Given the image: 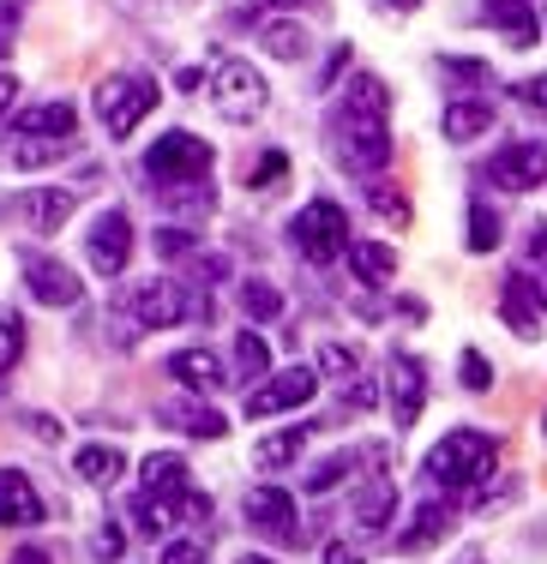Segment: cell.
Listing matches in <instances>:
<instances>
[{
  "label": "cell",
  "mask_w": 547,
  "mask_h": 564,
  "mask_svg": "<svg viewBox=\"0 0 547 564\" xmlns=\"http://www.w3.org/2000/svg\"><path fill=\"white\" fill-rule=\"evenodd\" d=\"M343 475H350V456H325V463H319L313 475H307V492H331Z\"/></svg>",
  "instance_id": "34"
},
{
  "label": "cell",
  "mask_w": 547,
  "mask_h": 564,
  "mask_svg": "<svg viewBox=\"0 0 547 564\" xmlns=\"http://www.w3.org/2000/svg\"><path fill=\"white\" fill-rule=\"evenodd\" d=\"M211 102H217L223 120H253L271 102V85H265V73L253 61H223L217 78H211Z\"/></svg>",
  "instance_id": "4"
},
{
  "label": "cell",
  "mask_w": 547,
  "mask_h": 564,
  "mask_svg": "<svg viewBox=\"0 0 547 564\" xmlns=\"http://www.w3.org/2000/svg\"><path fill=\"white\" fill-rule=\"evenodd\" d=\"M163 564H205V546H199V541H169Z\"/></svg>",
  "instance_id": "40"
},
{
  "label": "cell",
  "mask_w": 547,
  "mask_h": 564,
  "mask_svg": "<svg viewBox=\"0 0 547 564\" xmlns=\"http://www.w3.org/2000/svg\"><path fill=\"white\" fill-rule=\"evenodd\" d=\"M392 510H397V492H392V480H373V487L355 499V522H362L367 534H379L385 522H392Z\"/></svg>",
  "instance_id": "26"
},
{
  "label": "cell",
  "mask_w": 547,
  "mask_h": 564,
  "mask_svg": "<svg viewBox=\"0 0 547 564\" xmlns=\"http://www.w3.org/2000/svg\"><path fill=\"white\" fill-rule=\"evenodd\" d=\"M493 247H500V217L475 198L470 205V252H493Z\"/></svg>",
  "instance_id": "30"
},
{
  "label": "cell",
  "mask_w": 547,
  "mask_h": 564,
  "mask_svg": "<svg viewBox=\"0 0 547 564\" xmlns=\"http://www.w3.org/2000/svg\"><path fill=\"white\" fill-rule=\"evenodd\" d=\"M85 252H90V264H97L103 276H121L127 259H132V223H127V210H103V217L90 223Z\"/></svg>",
  "instance_id": "9"
},
{
  "label": "cell",
  "mask_w": 547,
  "mask_h": 564,
  "mask_svg": "<svg viewBox=\"0 0 547 564\" xmlns=\"http://www.w3.org/2000/svg\"><path fill=\"white\" fill-rule=\"evenodd\" d=\"M319 367H325L331 379H343V384L362 379V360H355V348H343V343H325V348H319Z\"/></svg>",
  "instance_id": "31"
},
{
  "label": "cell",
  "mask_w": 547,
  "mask_h": 564,
  "mask_svg": "<svg viewBox=\"0 0 547 564\" xmlns=\"http://www.w3.org/2000/svg\"><path fill=\"white\" fill-rule=\"evenodd\" d=\"M132 313H139V325L169 330V325H186V318H193V294L175 289V282H144V289L132 294Z\"/></svg>",
  "instance_id": "11"
},
{
  "label": "cell",
  "mask_w": 547,
  "mask_h": 564,
  "mask_svg": "<svg viewBox=\"0 0 547 564\" xmlns=\"http://www.w3.org/2000/svg\"><path fill=\"white\" fill-rule=\"evenodd\" d=\"M7 564H49V553H43V546H24V553H12Z\"/></svg>",
  "instance_id": "47"
},
{
  "label": "cell",
  "mask_w": 547,
  "mask_h": 564,
  "mask_svg": "<svg viewBox=\"0 0 547 564\" xmlns=\"http://www.w3.org/2000/svg\"><path fill=\"white\" fill-rule=\"evenodd\" d=\"M78 127V109L73 102H36V109H24L19 120H12V132H24V139H73Z\"/></svg>",
  "instance_id": "16"
},
{
  "label": "cell",
  "mask_w": 547,
  "mask_h": 564,
  "mask_svg": "<svg viewBox=\"0 0 547 564\" xmlns=\"http://www.w3.org/2000/svg\"><path fill=\"white\" fill-rule=\"evenodd\" d=\"M487 181L505 186V193H529V186H541V181H547V144H541V139L505 144V151L487 163Z\"/></svg>",
  "instance_id": "8"
},
{
  "label": "cell",
  "mask_w": 547,
  "mask_h": 564,
  "mask_svg": "<svg viewBox=\"0 0 547 564\" xmlns=\"http://www.w3.org/2000/svg\"><path fill=\"white\" fill-rule=\"evenodd\" d=\"M373 210H379V217H392V223H409V198L404 193H392V186H373Z\"/></svg>",
  "instance_id": "36"
},
{
  "label": "cell",
  "mask_w": 547,
  "mask_h": 564,
  "mask_svg": "<svg viewBox=\"0 0 547 564\" xmlns=\"http://www.w3.org/2000/svg\"><path fill=\"white\" fill-rule=\"evenodd\" d=\"M350 271L362 276V282H385V276L397 271V252L379 247V240H355V247H350Z\"/></svg>",
  "instance_id": "27"
},
{
  "label": "cell",
  "mask_w": 547,
  "mask_h": 564,
  "mask_svg": "<svg viewBox=\"0 0 547 564\" xmlns=\"http://www.w3.org/2000/svg\"><path fill=\"white\" fill-rule=\"evenodd\" d=\"M163 426H175V433H186V438H223L229 433V421H223L211 402H169Z\"/></svg>",
  "instance_id": "17"
},
{
  "label": "cell",
  "mask_w": 547,
  "mask_h": 564,
  "mask_svg": "<svg viewBox=\"0 0 547 564\" xmlns=\"http://www.w3.org/2000/svg\"><path fill=\"white\" fill-rule=\"evenodd\" d=\"M211 144L199 139V132H163V139L144 151V174H151L157 193H169V186H199L211 174Z\"/></svg>",
  "instance_id": "3"
},
{
  "label": "cell",
  "mask_w": 547,
  "mask_h": 564,
  "mask_svg": "<svg viewBox=\"0 0 547 564\" xmlns=\"http://www.w3.org/2000/svg\"><path fill=\"white\" fill-rule=\"evenodd\" d=\"M0 522L7 529H36L43 522V499H36V487L19 468H0Z\"/></svg>",
  "instance_id": "15"
},
{
  "label": "cell",
  "mask_w": 547,
  "mask_h": 564,
  "mask_svg": "<svg viewBox=\"0 0 547 564\" xmlns=\"http://www.w3.org/2000/svg\"><path fill=\"white\" fill-rule=\"evenodd\" d=\"M283 174H289V156H283V151H265L259 169H253V186H277Z\"/></svg>",
  "instance_id": "38"
},
{
  "label": "cell",
  "mask_w": 547,
  "mask_h": 564,
  "mask_svg": "<svg viewBox=\"0 0 547 564\" xmlns=\"http://www.w3.org/2000/svg\"><path fill=\"white\" fill-rule=\"evenodd\" d=\"M235 367L247 372V379H271V343L265 337H253V330H242V337H235Z\"/></svg>",
  "instance_id": "28"
},
{
  "label": "cell",
  "mask_w": 547,
  "mask_h": 564,
  "mask_svg": "<svg viewBox=\"0 0 547 564\" xmlns=\"http://www.w3.org/2000/svg\"><path fill=\"white\" fill-rule=\"evenodd\" d=\"M446 73H458V78H487V66H482V61H446Z\"/></svg>",
  "instance_id": "45"
},
{
  "label": "cell",
  "mask_w": 547,
  "mask_h": 564,
  "mask_svg": "<svg viewBox=\"0 0 547 564\" xmlns=\"http://www.w3.org/2000/svg\"><path fill=\"white\" fill-rule=\"evenodd\" d=\"M493 127V102H451L446 109V139L451 144H470Z\"/></svg>",
  "instance_id": "22"
},
{
  "label": "cell",
  "mask_w": 547,
  "mask_h": 564,
  "mask_svg": "<svg viewBox=\"0 0 547 564\" xmlns=\"http://www.w3.org/2000/svg\"><path fill=\"white\" fill-rule=\"evenodd\" d=\"M247 517H253V529H265V534H277V541H296V499H289L283 487H253L247 492Z\"/></svg>",
  "instance_id": "14"
},
{
  "label": "cell",
  "mask_w": 547,
  "mask_h": 564,
  "mask_svg": "<svg viewBox=\"0 0 547 564\" xmlns=\"http://www.w3.org/2000/svg\"><path fill=\"white\" fill-rule=\"evenodd\" d=\"M277 7H296V0H277Z\"/></svg>",
  "instance_id": "52"
},
{
  "label": "cell",
  "mask_w": 547,
  "mask_h": 564,
  "mask_svg": "<svg viewBox=\"0 0 547 564\" xmlns=\"http://www.w3.org/2000/svg\"><path fill=\"white\" fill-rule=\"evenodd\" d=\"M157 109V85L151 78H103L97 85V115H103V127H109V139H127L132 127H139L144 115Z\"/></svg>",
  "instance_id": "6"
},
{
  "label": "cell",
  "mask_w": 547,
  "mask_h": 564,
  "mask_svg": "<svg viewBox=\"0 0 547 564\" xmlns=\"http://www.w3.org/2000/svg\"><path fill=\"white\" fill-rule=\"evenodd\" d=\"M73 468L90 480V487H115L127 463H121V451H115V445H85V451L73 456Z\"/></svg>",
  "instance_id": "23"
},
{
  "label": "cell",
  "mask_w": 547,
  "mask_h": 564,
  "mask_svg": "<svg viewBox=\"0 0 547 564\" xmlns=\"http://www.w3.org/2000/svg\"><path fill=\"white\" fill-rule=\"evenodd\" d=\"M325 564H362V553H355L350 541H331V546H325Z\"/></svg>",
  "instance_id": "43"
},
{
  "label": "cell",
  "mask_w": 547,
  "mask_h": 564,
  "mask_svg": "<svg viewBox=\"0 0 547 564\" xmlns=\"http://www.w3.org/2000/svg\"><path fill=\"white\" fill-rule=\"evenodd\" d=\"M517 97H524L529 109H547V73L541 78H524V85H517Z\"/></svg>",
  "instance_id": "42"
},
{
  "label": "cell",
  "mask_w": 547,
  "mask_h": 564,
  "mask_svg": "<svg viewBox=\"0 0 547 564\" xmlns=\"http://www.w3.org/2000/svg\"><path fill=\"white\" fill-rule=\"evenodd\" d=\"M301 445H307V426L296 421V426H283V433L259 438V451H253V463H259V468H289V463L301 456Z\"/></svg>",
  "instance_id": "25"
},
{
  "label": "cell",
  "mask_w": 547,
  "mask_h": 564,
  "mask_svg": "<svg viewBox=\"0 0 547 564\" xmlns=\"http://www.w3.org/2000/svg\"><path fill=\"white\" fill-rule=\"evenodd\" d=\"M470 564H482V558H470Z\"/></svg>",
  "instance_id": "53"
},
{
  "label": "cell",
  "mask_w": 547,
  "mask_h": 564,
  "mask_svg": "<svg viewBox=\"0 0 547 564\" xmlns=\"http://www.w3.org/2000/svg\"><path fill=\"white\" fill-rule=\"evenodd\" d=\"M487 12L505 24V36H512L517 48H529L541 36V24H536V12H529V0H487Z\"/></svg>",
  "instance_id": "24"
},
{
  "label": "cell",
  "mask_w": 547,
  "mask_h": 564,
  "mask_svg": "<svg viewBox=\"0 0 547 564\" xmlns=\"http://www.w3.org/2000/svg\"><path fill=\"white\" fill-rule=\"evenodd\" d=\"M541 433H547V421H541Z\"/></svg>",
  "instance_id": "54"
},
{
  "label": "cell",
  "mask_w": 547,
  "mask_h": 564,
  "mask_svg": "<svg viewBox=\"0 0 547 564\" xmlns=\"http://www.w3.org/2000/svg\"><path fill=\"white\" fill-rule=\"evenodd\" d=\"M73 151V139H24L19 151H12V163L19 169H43V163H55V156Z\"/></svg>",
  "instance_id": "29"
},
{
  "label": "cell",
  "mask_w": 547,
  "mask_h": 564,
  "mask_svg": "<svg viewBox=\"0 0 547 564\" xmlns=\"http://www.w3.org/2000/svg\"><path fill=\"white\" fill-rule=\"evenodd\" d=\"M199 235L193 228H157V252H169V259H181V252H193Z\"/></svg>",
  "instance_id": "37"
},
{
  "label": "cell",
  "mask_w": 547,
  "mask_h": 564,
  "mask_svg": "<svg viewBox=\"0 0 547 564\" xmlns=\"http://www.w3.org/2000/svg\"><path fill=\"white\" fill-rule=\"evenodd\" d=\"M12 90H19V78H12V73H0V115L12 109Z\"/></svg>",
  "instance_id": "46"
},
{
  "label": "cell",
  "mask_w": 547,
  "mask_h": 564,
  "mask_svg": "<svg viewBox=\"0 0 547 564\" xmlns=\"http://www.w3.org/2000/svg\"><path fill=\"white\" fill-rule=\"evenodd\" d=\"M169 372L186 384V391H223V367L211 360V348H181V355H169Z\"/></svg>",
  "instance_id": "19"
},
{
  "label": "cell",
  "mask_w": 547,
  "mask_h": 564,
  "mask_svg": "<svg viewBox=\"0 0 547 564\" xmlns=\"http://www.w3.org/2000/svg\"><path fill=\"white\" fill-rule=\"evenodd\" d=\"M31 433H36V438H61V433H55V421H49V414H31Z\"/></svg>",
  "instance_id": "48"
},
{
  "label": "cell",
  "mask_w": 547,
  "mask_h": 564,
  "mask_svg": "<svg viewBox=\"0 0 547 564\" xmlns=\"http://www.w3.org/2000/svg\"><path fill=\"white\" fill-rule=\"evenodd\" d=\"M242 306H247V318H277V313H283V294H277L271 282H247Z\"/></svg>",
  "instance_id": "32"
},
{
  "label": "cell",
  "mask_w": 547,
  "mask_h": 564,
  "mask_svg": "<svg viewBox=\"0 0 547 564\" xmlns=\"http://www.w3.org/2000/svg\"><path fill=\"white\" fill-rule=\"evenodd\" d=\"M313 391H319V372H307V367L271 372L265 384H253V391H247V421H265V414H283V409H301V402H313Z\"/></svg>",
  "instance_id": "7"
},
{
  "label": "cell",
  "mask_w": 547,
  "mask_h": 564,
  "mask_svg": "<svg viewBox=\"0 0 547 564\" xmlns=\"http://www.w3.org/2000/svg\"><path fill=\"white\" fill-rule=\"evenodd\" d=\"M421 402H427V372L416 355H392V421L397 426H416L421 421Z\"/></svg>",
  "instance_id": "13"
},
{
  "label": "cell",
  "mask_w": 547,
  "mask_h": 564,
  "mask_svg": "<svg viewBox=\"0 0 547 564\" xmlns=\"http://www.w3.org/2000/svg\"><path fill=\"white\" fill-rule=\"evenodd\" d=\"M242 564H277V558H265V553H247Z\"/></svg>",
  "instance_id": "49"
},
{
  "label": "cell",
  "mask_w": 547,
  "mask_h": 564,
  "mask_svg": "<svg viewBox=\"0 0 547 564\" xmlns=\"http://www.w3.org/2000/svg\"><path fill=\"white\" fill-rule=\"evenodd\" d=\"M541 306H547V294H541V276H505V289H500V313H505V325L517 330V337H536L541 330Z\"/></svg>",
  "instance_id": "12"
},
{
  "label": "cell",
  "mask_w": 547,
  "mask_h": 564,
  "mask_svg": "<svg viewBox=\"0 0 547 564\" xmlns=\"http://www.w3.org/2000/svg\"><path fill=\"white\" fill-rule=\"evenodd\" d=\"M493 463H500V445H493L487 433H475V426H458V433H446L433 451H427V475H433L446 492L482 487V480L493 475Z\"/></svg>",
  "instance_id": "2"
},
{
  "label": "cell",
  "mask_w": 547,
  "mask_h": 564,
  "mask_svg": "<svg viewBox=\"0 0 547 564\" xmlns=\"http://www.w3.org/2000/svg\"><path fill=\"white\" fill-rule=\"evenodd\" d=\"M265 48H271L277 61H301L307 36L296 31V24H265Z\"/></svg>",
  "instance_id": "33"
},
{
  "label": "cell",
  "mask_w": 547,
  "mask_h": 564,
  "mask_svg": "<svg viewBox=\"0 0 547 564\" xmlns=\"http://www.w3.org/2000/svg\"><path fill=\"white\" fill-rule=\"evenodd\" d=\"M296 247L307 252L313 264H331L337 252H350V217H343V205H331V198H313V205H301L296 217Z\"/></svg>",
  "instance_id": "5"
},
{
  "label": "cell",
  "mask_w": 547,
  "mask_h": 564,
  "mask_svg": "<svg viewBox=\"0 0 547 564\" xmlns=\"http://www.w3.org/2000/svg\"><path fill=\"white\" fill-rule=\"evenodd\" d=\"M223 271H229V259H223V252H211V259H199V282H217Z\"/></svg>",
  "instance_id": "44"
},
{
  "label": "cell",
  "mask_w": 547,
  "mask_h": 564,
  "mask_svg": "<svg viewBox=\"0 0 547 564\" xmlns=\"http://www.w3.org/2000/svg\"><path fill=\"white\" fill-rule=\"evenodd\" d=\"M121 546H127V534H121V529H115V522H109V529L97 534V558H121Z\"/></svg>",
  "instance_id": "41"
},
{
  "label": "cell",
  "mask_w": 547,
  "mask_h": 564,
  "mask_svg": "<svg viewBox=\"0 0 547 564\" xmlns=\"http://www.w3.org/2000/svg\"><path fill=\"white\" fill-rule=\"evenodd\" d=\"M541 294H547V271H541Z\"/></svg>",
  "instance_id": "51"
},
{
  "label": "cell",
  "mask_w": 547,
  "mask_h": 564,
  "mask_svg": "<svg viewBox=\"0 0 547 564\" xmlns=\"http://www.w3.org/2000/svg\"><path fill=\"white\" fill-rule=\"evenodd\" d=\"M446 529H451V505H421V510H416V522H409V529L397 534V546H404V553H421V546H433Z\"/></svg>",
  "instance_id": "21"
},
{
  "label": "cell",
  "mask_w": 547,
  "mask_h": 564,
  "mask_svg": "<svg viewBox=\"0 0 547 564\" xmlns=\"http://www.w3.org/2000/svg\"><path fill=\"white\" fill-rule=\"evenodd\" d=\"M24 289H31V301H43V306H78L85 282L66 271L61 259H43V252H31V259H24Z\"/></svg>",
  "instance_id": "10"
},
{
  "label": "cell",
  "mask_w": 547,
  "mask_h": 564,
  "mask_svg": "<svg viewBox=\"0 0 547 564\" xmlns=\"http://www.w3.org/2000/svg\"><path fill=\"white\" fill-rule=\"evenodd\" d=\"M24 355V330L19 318H0V372H12V360Z\"/></svg>",
  "instance_id": "35"
},
{
  "label": "cell",
  "mask_w": 547,
  "mask_h": 564,
  "mask_svg": "<svg viewBox=\"0 0 547 564\" xmlns=\"http://www.w3.org/2000/svg\"><path fill=\"white\" fill-rule=\"evenodd\" d=\"M392 7H404V12H409V7H416V0H392Z\"/></svg>",
  "instance_id": "50"
},
{
  "label": "cell",
  "mask_w": 547,
  "mask_h": 564,
  "mask_svg": "<svg viewBox=\"0 0 547 564\" xmlns=\"http://www.w3.org/2000/svg\"><path fill=\"white\" fill-rule=\"evenodd\" d=\"M385 115H392V90H385V78L362 73L350 85V102H343L337 115V132H343V163L362 169V174H379L392 163V127H385Z\"/></svg>",
  "instance_id": "1"
},
{
  "label": "cell",
  "mask_w": 547,
  "mask_h": 564,
  "mask_svg": "<svg viewBox=\"0 0 547 564\" xmlns=\"http://www.w3.org/2000/svg\"><path fill=\"white\" fill-rule=\"evenodd\" d=\"M463 384H470V391H493V367L475 355V348L463 355Z\"/></svg>",
  "instance_id": "39"
},
{
  "label": "cell",
  "mask_w": 547,
  "mask_h": 564,
  "mask_svg": "<svg viewBox=\"0 0 547 564\" xmlns=\"http://www.w3.org/2000/svg\"><path fill=\"white\" fill-rule=\"evenodd\" d=\"M19 217L36 228V235H55V228L73 217V193H61V186H49V193H24L19 198Z\"/></svg>",
  "instance_id": "18"
},
{
  "label": "cell",
  "mask_w": 547,
  "mask_h": 564,
  "mask_svg": "<svg viewBox=\"0 0 547 564\" xmlns=\"http://www.w3.org/2000/svg\"><path fill=\"white\" fill-rule=\"evenodd\" d=\"M144 492H157V499H186L193 492V480H186V463L175 451H163V456H144Z\"/></svg>",
  "instance_id": "20"
}]
</instances>
